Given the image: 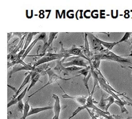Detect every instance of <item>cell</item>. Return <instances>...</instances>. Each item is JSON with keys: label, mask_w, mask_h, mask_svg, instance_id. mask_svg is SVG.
I'll return each mask as SVG.
<instances>
[{"label": "cell", "mask_w": 132, "mask_h": 119, "mask_svg": "<svg viewBox=\"0 0 132 119\" xmlns=\"http://www.w3.org/2000/svg\"><path fill=\"white\" fill-rule=\"evenodd\" d=\"M58 12H59L58 10H56V19L58 18V16H57V14H58Z\"/></svg>", "instance_id": "cell-37"}, {"label": "cell", "mask_w": 132, "mask_h": 119, "mask_svg": "<svg viewBox=\"0 0 132 119\" xmlns=\"http://www.w3.org/2000/svg\"><path fill=\"white\" fill-rule=\"evenodd\" d=\"M128 56H132V53H131V55H128Z\"/></svg>", "instance_id": "cell-39"}, {"label": "cell", "mask_w": 132, "mask_h": 119, "mask_svg": "<svg viewBox=\"0 0 132 119\" xmlns=\"http://www.w3.org/2000/svg\"><path fill=\"white\" fill-rule=\"evenodd\" d=\"M90 72V67L89 66V67H88L87 68H85V69H81V70H79V71H77V72L79 73V75H83L84 77H85V76H87V75H89Z\"/></svg>", "instance_id": "cell-26"}, {"label": "cell", "mask_w": 132, "mask_h": 119, "mask_svg": "<svg viewBox=\"0 0 132 119\" xmlns=\"http://www.w3.org/2000/svg\"><path fill=\"white\" fill-rule=\"evenodd\" d=\"M131 35H132L131 32H126L124 34V36H123L121 40L120 41H118V43H122V42H127L128 40V39L129 38V37L131 36Z\"/></svg>", "instance_id": "cell-28"}, {"label": "cell", "mask_w": 132, "mask_h": 119, "mask_svg": "<svg viewBox=\"0 0 132 119\" xmlns=\"http://www.w3.org/2000/svg\"><path fill=\"white\" fill-rule=\"evenodd\" d=\"M18 64H21L23 66H27V65H28L27 64V63H24V61H23V60L22 59H17L16 61H12V62H11V63L8 62V65H7L8 69L10 68V67H13L14 66L16 65H18Z\"/></svg>", "instance_id": "cell-19"}, {"label": "cell", "mask_w": 132, "mask_h": 119, "mask_svg": "<svg viewBox=\"0 0 132 119\" xmlns=\"http://www.w3.org/2000/svg\"><path fill=\"white\" fill-rule=\"evenodd\" d=\"M87 34L89 35V41H90V43L92 45L93 48L95 50L101 51H103L104 48L102 45L100 43L98 42V38H96V36H93L92 33H87Z\"/></svg>", "instance_id": "cell-6"}, {"label": "cell", "mask_w": 132, "mask_h": 119, "mask_svg": "<svg viewBox=\"0 0 132 119\" xmlns=\"http://www.w3.org/2000/svg\"><path fill=\"white\" fill-rule=\"evenodd\" d=\"M116 99L115 98H114L113 96H112V95H110V96H109V97H108L107 99H106V101H108V104H107V105L106 106V108H105V110H104V111L105 112H108V109H109V107H110V105H112L113 103H114V102H115Z\"/></svg>", "instance_id": "cell-24"}, {"label": "cell", "mask_w": 132, "mask_h": 119, "mask_svg": "<svg viewBox=\"0 0 132 119\" xmlns=\"http://www.w3.org/2000/svg\"><path fill=\"white\" fill-rule=\"evenodd\" d=\"M62 58H63V57H62ZM59 58H57V57H42V58L40 59L39 60H38V61H36V63L34 65V67H38V66L41 65L46 64V63L54 61V60H57Z\"/></svg>", "instance_id": "cell-13"}, {"label": "cell", "mask_w": 132, "mask_h": 119, "mask_svg": "<svg viewBox=\"0 0 132 119\" xmlns=\"http://www.w3.org/2000/svg\"><path fill=\"white\" fill-rule=\"evenodd\" d=\"M30 107L29 104V101H25V103H24V111H23V116L22 119H26L27 117L29 115V111L30 110Z\"/></svg>", "instance_id": "cell-20"}, {"label": "cell", "mask_w": 132, "mask_h": 119, "mask_svg": "<svg viewBox=\"0 0 132 119\" xmlns=\"http://www.w3.org/2000/svg\"><path fill=\"white\" fill-rule=\"evenodd\" d=\"M46 72L47 75H48V82H47V84H46L44 85V86H42V88H40L39 89H38L37 91H35V93H33L32 94H31V95H29V97H32V95H35L36 93L38 92V91H40V90H42V89H44V88H45V87H46L47 86H48V85H50V84H51L54 83V82H57V81H58L59 80H62L67 81V80H71V79L74 78L78 77V76H80V75H77V76H75L74 77H73V78H63L61 77V76H58L57 75H56V73L53 71L52 69H50V68H49V69H48Z\"/></svg>", "instance_id": "cell-2"}, {"label": "cell", "mask_w": 132, "mask_h": 119, "mask_svg": "<svg viewBox=\"0 0 132 119\" xmlns=\"http://www.w3.org/2000/svg\"><path fill=\"white\" fill-rule=\"evenodd\" d=\"M74 11L73 10H70L69 11H68L67 13V16H68L69 19H73L74 18Z\"/></svg>", "instance_id": "cell-30"}, {"label": "cell", "mask_w": 132, "mask_h": 119, "mask_svg": "<svg viewBox=\"0 0 132 119\" xmlns=\"http://www.w3.org/2000/svg\"><path fill=\"white\" fill-rule=\"evenodd\" d=\"M52 119H55V118H54V117H53V118H52Z\"/></svg>", "instance_id": "cell-41"}, {"label": "cell", "mask_w": 132, "mask_h": 119, "mask_svg": "<svg viewBox=\"0 0 132 119\" xmlns=\"http://www.w3.org/2000/svg\"><path fill=\"white\" fill-rule=\"evenodd\" d=\"M16 107H17V109L19 110V111L23 113V111H24V103H23V101H19V102L17 103Z\"/></svg>", "instance_id": "cell-29"}, {"label": "cell", "mask_w": 132, "mask_h": 119, "mask_svg": "<svg viewBox=\"0 0 132 119\" xmlns=\"http://www.w3.org/2000/svg\"><path fill=\"white\" fill-rule=\"evenodd\" d=\"M124 97H126V98L127 99H129V101H131V102H128V105H130V106H132V99H131L129 98V97H126V96H124Z\"/></svg>", "instance_id": "cell-35"}, {"label": "cell", "mask_w": 132, "mask_h": 119, "mask_svg": "<svg viewBox=\"0 0 132 119\" xmlns=\"http://www.w3.org/2000/svg\"><path fill=\"white\" fill-rule=\"evenodd\" d=\"M61 89L63 91V89L62 88H61ZM63 92H64V91H63ZM62 97L63 98L70 99L74 100V101H77L78 103L81 104V105H85L87 99V97H85V96H79V95H77V96H72V95H69L68 94H65V92L64 94L62 95Z\"/></svg>", "instance_id": "cell-7"}, {"label": "cell", "mask_w": 132, "mask_h": 119, "mask_svg": "<svg viewBox=\"0 0 132 119\" xmlns=\"http://www.w3.org/2000/svg\"><path fill=\"white\" fill-rule=\"evenodd\" d=\"M7 41L9 42V40H10V38H11L12 37H13V33H8L7 34Z\"/></svg>", "instance_id": "cell-33"}, {"label": "cell", "mask_w": 132, "mask_h": 119, "mask_svg": "<svg viewBox=\"0 0 132 119\" xmlns=\"http://www.w3.org/2000/svg\"><path fill=\"white\" fill-rule=\"evenodd\" d=\"M62 59V57H60L56 61V67L54 68V70H56V71L58 72V74H63L64 76L65 75H69V72L66 69V67H64L63 66V63H62V61H61V59Z\"/></svg>", "instance_id": "cell-10"}, {"label": "cell", "mask_w": 132, "mask_h": 119, "mask_svg": "<svg viewBox=\"0 0 132 119\" xmlns=\"http://www.w3.org/2000/svg\"><path fill=\"white\" fill-rule=\"evenodd\" d=\"M38 34H39L38 32H29L28 34V36H27L26 38V40H25V43H24V48L22 50H21L19 51V53H18V57L19 59H21L23 57V55L25 53L26 50L29 46L30 45L32 42V40L33 38V36H35V35H37Z\"/></svg>", "instance_id": "cell-5"}, {"label": "cell", "mask_w": 132, "mask_h": 119, "mask_svg": "<svg viewBox=\"0 0 132 119\" xmlns=\"http://www.w3.org/2000/svg\"><path fill=\"white\" fill-rule=\"evenodd\" d=\"M107 105L106 104V99H104V94H102V97H101V101L98 103V108L99 109H102V111H104L105 110V108H106V106Z\"/></svg>", "instance_id": "cell-22"}, {"label": "cell", "mask_w": 132, "mask_h": 119, "mask_svg": "<svg viewBox=\"0 0 132 119\" xmlns=\"http://www.w3.org/2000/svg\"><path fill=\"white\" fill-rule=\"evenodd\" d=\"M129 67V68H130V69H132V67Z\"/></svg>", "instance_id": "cell-40"}, {"label": "cell", "mask_w": 132, "mask_h": 119, "mask_svg": "<svg viewBox=\"0 0 132 119\" xmlns=\"http://www.w3.org/2000/svg\"><path fill=\"white\" fill-rule=\"evenodd\" d=\"M40 74H38V75H37V76H36L35 78H34L33 79H32L31 80V82H30V85H29V89H28V91H30V89H31L34 86H35V84H36V82H38V81L40 79Z\"/></svg>", "instance_id": "cell-27"}, {"label": "cell", "mask_w": 132, "mask_h": 119, "mask_svg": "<svg viewBox=\"0 0 132 119\" xmlns=\"http://www.w3.org/2000/svg\"><path fill=\"white\" fill-rule=\"evenodd\" d=\"M131 45H132V38H131Z\"/></svg>", "instance_id": "cell-42"}, {"label": "cell", "mask_w": 132, "mask_h": 119, "mask_svg": "<svg viewBox=\"0 0 132 119\" xmlns=\"http://www.w3.org/2000/svg\"><path fill=\"white\" fill-rule=\"evenodd\" d=\"M103 119H107V118H104Z\"/></svg>", "instance_id": "cell-43"}, {"label": "cell", "mask_w": 132, "mask_h": 119, "mask_svg": "<svg viewBox=\"0 0 132 119\" xmlns=\"http://www.w3.org/2000/svg\"><path fill=\"white\" fill-rule=\"evenodd\" d=\"M29 87V86H27V88H24V90H23V91L21 92V94H20L18 96L16 97V98L12 99H11V101L10 102H9V103L7 104V107H11V106L13 105L17 104V103H18L19 101H22V100H23V99L24 98V96H25V94H27V91H28Z\"/></svg>", "instance_id": "cell-11"}, {"label": "cell", "mask_w": 132, "mask_h": 119, "mask_svg": "<svg viewBox=\"0 0 132 119\" xmlns=\"http://www.w3.org/2000/svg\"><path fill=\"white\" fill-rule=\"evenodd\" d=\"M91 11H85L84 12V16L85 17V18L87 19H89L90 18V15H91Z\"/></svg>", "instance_id": "cell-32"}, {"label": "cell", "mask_w": 132, "mask_h": 119, "mask_svg": "<svg viewBox=\"0 0 132 119\" xmlns=\"http://www.w3.org/2000/svg\"><path fill=\"white\" fill-rule=\"evenodd\" d=\"M57 32H50L49 34V39H48V42H47V47H50L52 44V42L56 38V35L57 34Z\"/></svg>", "instance_id": "cell-23"}, {"label": "cell", "mask_w": 132, "mask_h": 119, "mask_svg": "<svg viewBox=\"0 0 132 119\" xmlns=\"http://www.w3.org/2000/svg\"><path fill=\"white\" fill-rule=\"evenodd\" d=\"M103 118H96L95 119H103Z\"/></svg>", "instance_id": "cell-38"}, {"label": "cell", "mask_w": 132, "mask_h": 119, "mask_svg": "<svg viewBox=\"0 0 132 119\" xmlns=\"http://www.w3.org/2000/svg\"><path fill=\"white\" fill-rule=\"evenodd\" d=\"M63 16V18H65V11L63 10L62 12V14H61V16H60V19H62V16Z\"/></svg>", "instance_id": "cell-34"}, {"label": "cell", "mask_w": 132, "mask_h": 119, "mask_svg": "<svg viewBox=\"0 0 132 119\" xmlns=\"http://www.w3.org/2000/svg\"><path fill=\"white\" fill-rule=\"evenodd\" d=\"M7 86H8V87H9V88H11V89H13V91H15V94H16V91H17V90H16V88H14V87H12V86H11L10 85H9V84H8V85H7Z\"/></svg>", "instance_id": "cell-36"}, {"label": "cell", "mask_w": 132, "mask_h": 119, "mask_svg": "<svg viewBox=\"0 0 132 119\" xmlns=\"http://www.w3.org/2000/svg\"><path fill=\"white\" fill-rule=\"evenodd\" d=\"M114 103L120 107V109H121V113H126L127 114H128V111H127V109L125 108V105H128V102H127V101H123V100H120V101L116 100Z\"/></svg>", "instance_id": "cell-18"}, {"label": "cell", "mask_w": 132, "mask_h": 119, "mask_svg": "<svg viewBox=\"0 0 132 119\" xmlns=\"http://www.w3.org/2000/svg\"><path fill=\"white\" fill-rule=\"evenodd\" d=\"M36 69V67H35L34 66H31L30 65H27V66H23V65H15L14 66L13 68V70H11V72H10L9 73V78L11 77V75L13 73L16 72L18 71H21V70H28V71H33V70H35Z\"/></svg>", "instance_id": "cell-8"}, {"label": "cell", "mask_w": 132, "mask_h": 119, "mask_svg": "<svg viewBox=\"0 0 132 119\" xmlns=\"http://www.w3.org/2000/svg\"><path fill=\"white\" fill-rule=\"evenodd\" d=\"M90 45H89V40H88V36H87V33H85V46H84V50L82 53L84 54L87 58L89 59V60L91 59L92 53L90 51Z\"/></svg>", "instance_id": "cell-12"}, {"label": "cell", "mask_w": 132, "mask_h": 119, "mask_svg": "<svg viewBox=\"0 0 132 119\" xmlns=\"http://www.w3.org/2000/svg\"><path fill=\"white\" fill-rule=\"evenodd\" d=\"M54 109V107H52V106H48V107H37V108H31L29 111V116H31V115H35V114H37V113H40V112L44 111L46 110H50V109Z\"/></svg>", "instance_id": "cell-14"}, {"label": "cell", "mask_w": 132, "mask_h": 119, "mask_svg": "<svg viewBox=\"0 0 132 119\" xmlns=\"http://www.w3.org/2000/svg\"><path fill=\"white\" fill-rule=\"evenodd\" d=\"M59 53L62 54H65V55H76L77 57H81V58L85 59V60L89 61V62L90 61V60H89V59L87 58L84 54L82 53L81 49L76 48L75 45H73L72 48L69 49H63V47H62V49H61V50H60V51Z\"/></svg>", "instance_id": "cell-4"}, {"label": "cell", "mask_w": 132, "mask_h": 119, "mask_svg": "<svg viewBox=\"0 0 132 119\" xmlns=\"http://www.w3.org/2000/svg\"><path fill=\"white\" fill-rule=\"evenodd\" d=\"M98 42H100L102 46L104 47L105 48H106L108 50L111 51L112 49L114 48V47H115L116 45L118 44V42H104V41L101 40L100 39H98Z\"/></svg>", "instance_id": "cell-16"}, {"label": "cell", "mask_w": 132, "mask_h": 119, "mask_svg": "<svg viewBox=\"0 0 132 119\" xmlns=\"http://www.w3.org/2000/svg\"><path fill=\"white\" fill-rule=\"evenodd\" d=\"M26 16H27V17L28 19H31L33 16V11H26Z\"/></svg>", "instance_id": "cell-31"}, {"label": "cell", "mask_w": 132, "mask_h": 119, "mask_svg": "<svg viewBox=\"0 0 132 119\" xmlns=\"http://www.w3.org/2000/svg\"><path fill=\"white\" fill-rule=\"evenodd\" d=\"M89 61L86 62L83 58H81L79 57H70L69 58L66 60V63H63V66L64 67H85L87 68V63Z\"/></svg>", "instance_id": "cell-3"}, {"label": "cell", "mask_w": 132, "mask_h": 119, "mask_svg": "<svg viewBox=\"0 0 132 119\" xmlns=\"http://www.w3.org/2000/svg\"><path fill=\"white\" fill-rule=\"evenodd\" d=\"M123 57L124 56H119L114 53L112 52L111 51H109L106 54L101 53L95 55L93 59L98 60H110V61H116L118 63H127L132 64V62L130 60L124 58Z\"/></svg>", "instance_id": "cell-1"}, {"label": "cell", "mask_w": 132, "mask_h": 119, "mask_svg": "<svg viewBox=\"0 0 132 119\" xmlns=\"http://www.w3.org/2000/svg\"><path fill=\"white\" fill-rule=\"evenodd\" d=\"M87 109V107H86V105H81V106H80V107H79L78 108H77V109H76V110H75V111H74L72 115H71V116L70 117L68 118V119L72 118L73 117H74V116H76V115H77V114H78V113H79V112H81V111L85 110V109Z\"/></svg>", "instance_id": "cell-25"}, {"label": "cell", "mask_w": 132, "mask_h": 119, "mask_svg": "<svg viewBox=\"0 0 132 119\" xmlns=\"http://www.w3.org/2000/svg\"><path fill=\"white\" fill-rule=\"evenodd\" d=\"M93 94H94V92H92L91 91L90 94L89 95V97L87 98L85 105H86V107L88 108V109H93L95 110V109H96L97 107H96V106H95V105H94V100H93Z\"/></svg>", "instance_id": "cell-17"}, {"label": "cell", "mask_w": 132, "mask_h": 119, "mask_svg": "<svg viewBox=\"0 0 132 119\" xmlns=\"http://www.w3.org/2000/svg\"><path fill=\"white\" fill-rule=\"evenodd\" d=\"M52 98L54 99L55 100V103H54V117L55 119H60L59 116H60V111H61V105H60V100L59 97L56 94H53Z\"/></svg>", "instance_id": "cell-9"}, {"label": "cell", "mask_w": 132, "mask_h": 119, "mask_svg": "<svg viewBox=\"0 0 132 119\" xmlns=\"http://www.w3.org/2000/svg\"><path fill=\"white\" fill-rule=\"evenodd\" d=\"M91 76H92L91 72H90L89 75H87V76H85V77L83 78V80H82V81H83V82H84L85 86V88H87V91H88V93H89V95H90V93H91V92H90V90H89V84H88V82H89V80H90V78L91 77Z\"/></svg>", "instance_id": "cell-21"}, {"label": "cell", "mask_w": 132, "mask_h": 119, "mask_svg": "<svg viewBox=\"0 0 132 119\" xmlns=\"http://www.w3.org/2000/svg\"><path fill=\"white\" fill-rule=\"evenodd\" d=\"M27 75V76H26V78H24V80H23V83H22V84H21V86L19 87V89H18V90H17L16 93V94H15V95H13V97L12 99L16 98V97H17V96H18L19 95V94H20L19 93L21 92V90L23 89V88H24V86H25L27 84L29 83V81H30V79H31V76H30V74H29V72H27V75Z\"/></svg>", "instance_id": "cell-15"}]
</instances>
